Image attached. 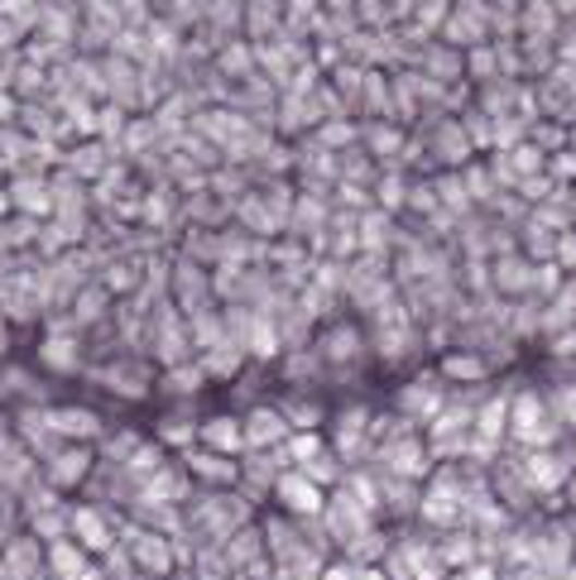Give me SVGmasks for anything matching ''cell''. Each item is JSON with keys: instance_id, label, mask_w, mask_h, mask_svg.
Wrapping results in <instances>:
<instances>
[{"instance_id": "obj_2", "label": "cell", "mask_w": 576, "mask_h": 580, "mask_svg": "<svg viewBox=\"0 0 576 580\" xmlns=\"http://www.w3.org/2000/svg\"><path fill=\"white\" fill-rule=\"evenodd\" d=\"M274 494L284 499V509L288 513H298V518H312V513H322V485L317 480H308L303 470H284L279 480H274Z\"/></svg>"}, {"instance_id": "obj_18", "label": "cell", "mask_w": 576, "mask_h": 580, "mask_svg": "<svg viewBox=\"0 0 576 580\" xmlns=\"http://www.w3.org/2000/svg\"><path fill=\"white\" fill-rule=\"evenodd\" d=\"M10 116H15V96H10V92H0V125H5Z\"/></svg>"}, {"instance_id": "obj_11", "label": "cell", "mask_w": 576, "mask_h": 580, "mask_svg": "<svg viewBox=\"0 0 576 580\" xmlns=\"http://www.w3.org/2000/svg\"><path fill=\"white\" fill-rule=\"evenodd\" d=\"M44 365H53V370H77V341H72V336L63 331V336H48V341H44Z\"/></svg>"}, {"instance_id": "obj_4", "label": "cell", "mask_w": 576, "mask_h": 580, "mask_svg": "<svg viewBox=\"0 0 576 580\" xmlns=\"http://www.w3.org/2000/svg\"><path fill=\"white\" fill-rule=\"evenodd\" d=\"M87 470H92V451L87 446H53V456H48V485L53 490H72V485H82L87 480Z\"/></svg>"}, {"instance_id": "obj_17", "label": "cell", "mask_w": 576, "mask_h": 580, "mask_svg": "<svg viewBox=\"0 0 576 580\" xmlns=\"http://www.w3.org/2000/svg\"><path fill=\"white\" fill-rule=\"evenodd\" d=\"M15 44H20V29H15L10 20H0V58L15 53Z\"/></svg>"}, {"instance_id": "obj_13", "label": "cell", "mask_w": 576, "mask_h": 580, "mask_svg": "<svg viewBox=\"0 0 576 580\" xmlns=\"http://www.w3.org/2000/svg\"><path fill=\"white\" fill-rule=\"evenodd\" d=\"M360 350V336L351 331V326H336V331L322 341V360H351Z\"/></svg>"}, {"instance_id": "obj_1", "label": "cell", "mask_w": 576, "mask_h": 580, "mask_svg": "<svg viewBox=\"0 0 576 580\" xmlns=\"http://www.w3.org/2000/svg\"><path fill=\"white\" fill-rule=\"evenodd\" d=\"M240 422H245V451H274V446H284L293 437L284 408H250Z\"/></svg>"}, {"instance_id": "obj_12", "label": "cell", "mask_w": 576, "mask_h": 580, "mask_svg": "<svg viewBox=\"0 0 576 580\" xmlns=\"http://www.w3.org/2000/svg\"><path fill=\"white\" fill-rule=\"evenodd\" d=\"M202 379H207V370H202V360L192 365V360H183V365H173L164 374V384H168V394H197L202 389Z\"/></svg>"}, {"instance_id": "obj_3", "label": "cell", "mask_w": 576, "mask_h": 580, "mask_svg": "<svg viewBox=\"0 0 576 580\" xmlns=\"http://www.w3.org/2000/svg\"><path fill=\"white\" fill-rule=\"evenodd\" d=\"M48 413V427H53L58 442H77L87 446L92 437H101V418L92 408H44Z\"/></svg>"}, {"instance_id": "obj_5", "label": "cell", "mask_w": 576, "mask_h": 580, "mask_svg": "<svg viewBox=\"0 0 576 580\" xmlns=\"http://www.w3.org/2000/svg\"><path fill=\"white\" fill-rule=\"evenodd\" d=\"M197 446H207V451H216V456L245 451V422L231 418V413H216L197 427Z\"/></svg>"}, {"instance_id": "obj_15", "label": "cell", "mask_w": 576, "mask_h": 580, "mask_svg": "<svg viewBox=\"0 0 576 580\" xmlns=\"http://www.w3.org/2000/svg\"><path fill=\"white\" fill-rule=\"evenodd\" d=\"M92 168L101 173V144H96V149L87 144V149H77V154H72V173H92Z\"/></svg>"}, {"instance_id": "obj_6", "label": "cell", "mask_w": 576, "mask_h": 580, "mask_svg": "<svg viewBox=\"0 0 576 580\" xmlns=\"http://www.w3.org/2000/svg\"><path fill=\"white\" fill-rule=\"evenodd\" d=\"M10 202H15V212H24V216H34V221H39V216H48L53 212V188L44 183V178H15V183H10Z\"/></svg>"}, {"instance_id": "obj_8", "label": "cell", "mask_w": 576, "mask_h": 580, "mask_svg": "<svg viewBox=\"0 0 576 580\" xmlns=\"http://www.w3.org/2000/svg\"><path fill=\"white\" fill-rule=\"evenodd\" d=\"M423 518H432V523H456V518H461V490H456L452 480L447 485L437 480L423 499Z\"/></svg>"}, {"instance_id": "obj_16", "label": "cell", "mask_w": 576, "mask_h": 580, "mask_svg": "<svg viewBox=\"0 0 576 580\" xmlns=\"http://www.w3.org/2000/svg\"><path fill=\"white\" fill-rule=\"evenodd\" d=\"M221 63H226V72H250V53H245V44H236L231 53L221 58Z\"/></svg>"}, {"instance_id": "obj_19", "label": "cell", "mask_w": 576, "mask_h": 580, "mask_svg": "<svg viewBox=\"0 0 576 580\" xmlns=\"http://www.w3.org/2000/svg\"><path fill=\"white\" fill-rule=\"evenodd\" d=\"M356 580H384V576H380V571H360Z\"/></svg>"}, {"instance_id": "obj_7", "label": "cell", "mask_w": 576, "mask_h": 580, "mask_svg": "<svg viewBox=\"0 0 576 580\" xmlns=\"http://www.w3.org/2000/svg\"><path fill=\"white\" fill-rule=\"evenodd\" d=\"M183 466L197 480H212V485H236L240 480V466H231V456H216V451H207V446H192Z\"/></svg>"}, {"instance_id": "obj_10", "label": "cell", "mask_w": 576, "mask_h": 580, "mask_svg": "<svg viewBox=\"0 0 576 580\" xmlns=\"http://www.w3.org/2000/svg\"><path fill=\"white\" fill-rule=\"evenodd\" d=\"M101 384H111V389L120 394V398H144L149 394V379H144L140 370H130V365H116V370H101L96 374Z\"/></svg>"}, {"instance_id": "obj_9", "label": "cell", "mask_w": 576, "mask_h": 580, "mask_svg": "<svg viewBox=\"0 0 576 580\" xmlns=\"http://www.w3.org/2000/svg\"><path fill=\"white\" fill-rule=\"evenodd\" d=\"M72 533H77V542H82L87 552H106V547H111V533H106V523H101V518H96L92 509H77V513H72Z\"/></svg>"}, {"instance_id": "obj_14", "label": "cell", "mask_w": 576, "mask_h": 580, "mask_svg": "<svg viewBox=\"0 0 576 580\" xmlns=\"http://www.w3.org/2000/svg\"><path fill=\"white\" fill-rule=\"evenodd\" d=\"M159 442L164 446H188V442H197V427H188V422H173V418H164L159 422Z\"/></svg>"}]
</instances>
